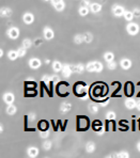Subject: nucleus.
Returning a JSON list of instances; mask_svg holds the SVG:
<instances>
[{
  "label": "nucleus",
  "mask_w": 140,
  "mask_h": 158,
  "mask_svg": "<svg viewBox=\"0 0 140 158\" xmlns=\"http://www.w3.org/2000/svg\"><path fill=\"white\" fill-rule=\"evenodd\" d=\"M43 38H44L45 41H51L55 38V31L51 27L49 26H45L43 28Z\"/></svg>",
  "instance_id": "20e7f679"
},
{
  "label": "nucleus",
  "mask_w": 140,
  "mask_h": 158,
  "mask_svg": "<svg viewBox=\"0 0 140 158\" xmlns=\"http://www.w3.org/2000/svg\"><path fill=\"white\" fill-rule=\"evenodd\" d=\"M119 64H120L121 69H124V71H128V69H130L133 66L132 60H130V58H126V57L122 58V59L120 60V62H119Z\"/></svg>",
  "instance_id": "6e6552de"
},
{
  "label": "nucleus",
  "mask_w": 140,
  "mask_h": 158,
  "mask_svg": "<svg viewBox=\"0 0 140 158\" xmlns=\"http://www.w3.org/2000/svg\"><path fill=\"white\" fill-rule=\"evenodd\" d=\"M94 40V35L92 34L91 32H85L83 33V42L86 43V44H91L92 42H93Z\"/></svg>",
  "instance_id": "b1692460"
},
{
  "label": "nucleus",
  "mask_w": 140,
  "mask_h": 158,
  "mask_svg": "<svg viewBox=\"0 0 140 158\" xmlns=\"http://www.w3.org/2000/svg\"><path fill=\"white\" fill-rule=\"evenodd\" d=\"M91 3H92L91 0H80V6H88V8H90Z\"/></svg>",
  "instance_id": "58836bf2"
},
{
  "label": "nucleus",
  "mask_w": 140,
  "mask_h": 158,
  "mask_svg": "<svg viewBox=\"0 0 140 158\" xmlns=\"http://www.w3.org/2000/svg\"><path fill=\"white\" fill-rule=\"evenodd\" d=\"M2 56H3V50H2V49H0V57L2 58Z\"/></svg>",
  "instance_id": "c03bdc74"
},
{
  "label": "nucleus",
  "mask_w": 140,
  "mask_h": 158,
  "mask_svg": "<svg viewBox=\"0 0 140 158\" xmlns=\"http://www.w3.org/2000/svg\"><path fill=\"white\" fill-rule=\"evenodd\" d=\"M17 112V107L14 105V104H11V105H6V113L8 116H14L16 114Z\"/></svg>",
  "instance_id": "aec40b11"
},
{
  "label": "nucleus",
  "mask_w": 140,
  "mask_h": 158,
  "mask_svg": "<svg viewBox=\"0 0 140 158\" xmlns=\"http://www.w3.org/2000/svg\"><path fill=\"white\" fill-rule=\"evenodd\" d=\"M106 119H107L108 121H114V120L117 119V113L114 111H108L107 113H106Z\"/></svg>",
  "instance_id": "72a5a7b5"
},
{
  "label": "nucleus",
  "mask_w": 140,
  "mask_h": 158,
  "mask_svg": "<svg viewBox=\"0 0 140 158\" xmlns=\"http://www.w3.org/2000/svg\"><path fill=\"white\" fill-rule=\"evenodd\" d=\"M136 109L140 111V98L136 99Z\"/></svg>",
  "instance_id": "a19ab883"
},
{
  "label": "nucleus",
  "mask_w": 140,
  "mask_h": 158,
  "mask_svg": "<svg viewBox=\"0 0 140 158\" xmlns=\"http://www.w3.org/2000/svg\"><path fill=\"white\" fill-rule=\"evenodd\" d=\"M53 6L57 12H63L65 10V8H66V4H65L64 0H62V1L58 2V3L53 4Z\"/></svg>",
  "instance_id": "412c9836"
},
{
  "label": "nucleus",
  "mask_w": 140,
  "mask_h": 158,
  "mask_svg": "<svg viewBox=\"0 0 140 158\" xmlns=\"http://www.w3.org/2000/svg\"><path fill=\"white\" fill-rule=\"evenodd\" d=\"M61 73H62V75L64 76V77H66V78L71 77L72 74H73V69H72V67H71V64H64Z\"/></svg>",
  "instance_id": "a211bd4d"
},
{
  "label": "nucleus",
  "mask_w": 140,
  "mask_h": 158,
  "mask_svg": "<svg viewBox=\"0 0 140 158\" xmlns=\"http://www.w3.org/2000/svg\"><path fill=\"white\" fill-rule=\"evenodd\" d=\"M90 13V9L88 8V6H80L79 8H78V14H79V16L81 17H86L88 16Z\"/></svg>",
  "instance_id": "5701e85b"
},
{
  "label": "nucleus",
  "mask_w": 140,
  "mask_h": 158,
  "mask_svg": "<svg viewBox=\"0 0 140 158\" xmlns=\"http://www.w3.org/2000/svg\"><path fill=\"white\" fill-rule=\"evenodd\" d=\"M75 91H76V94H77L79 97H81V98H86V97H87L88 88L86 87L83 83H77V85L75 87Z\"/></svg>",
  "instance_id": "423d86ee"
},
{
  "label": "nucleus",
  "mask_w": 140,
  "mask_h": 158,
  "mask_svg": "<svg viewBox=\"0 0 140 158\" xmlns=\"http://www.w3.org/2000/svg\"><path fill=\"white\" fill-rule=\"evenodd\" d=\"M85 150L88 154H93L96 150V144L93 141H88L85 145Z\"/></svg>",
  "instance_id": "dca6fc26"
},
{
  "label": "nucleus",
  "mask_w": 140,
  "mask_h": 158,
  "mask_svg": "<svg viewBox=\"0 0 140 158\" xmlns=\"http://www.w3.org/2000/svg\"><path fill=\"white\" fill-rule=\"evenodd\" d=\"M26 153H27V155H28V157H30V158H35V157L39 156L40 150H39V148H37V146L31 145V146H29V148H27Z\"/></svg>",
  "instance_id": "9b49d317"
},
{
  "label": "nucleus",
  "mask_w": 140,
  "mask_h": 158,
  "mask_svg": "<svg viewBox=\"0 0 140 158\" xmlns=\"http://www.w3.org/2000/svg\"><path fill=\"white\" fill-rule=\"evenodd\" d=\"M63 66H64V64L59 60H54L53 62H51V69H53V71L55 72V73H60V72H62Z\"/></svg>",
  "instance_id": "ddd939ff"
},
{
  "label": "nucleus",
  "mask_w": 140,
  "mask_h": 158,
  "mask_svg": "<svg viewBox=\"0 0 140 158\" xmlns=\"http://www.w3.org/2000/svg\"><path fill=\"white\" fill-rule=\"evenodd\" d=\"M42 64H43L42 60L38 57H32L28 61V65L31 69H39L42 66Z\"/></svg>",
  "instance_id": "39448f33"
},
{
  "label": "nucleus",
  "mask_w": 140,
  "mask_h": 158,
  "mask_svg": "<svg viewBox=\"0 0 140 158\" xmlns=\"http://www.w3.org/2000/svg\"><path fill=\"white\" fill-rule=\"evenodd\" d=\"M125 30L128 35H130V37H136L140 32V26L138 22H127V25L125 26Z\"/></svg>",
  "instance_id": "f257e3e1"
},
{
  "label": "nucleus",
  "mask_w": 140,
  "mask_h": 158,
  "mask_svg": "<svg viewBox=\"0 0 140 158\" xmlns=\"http://www.w3.org/2000/svg\"><path fill=\"white\" fill-rule=\"evenodd\" d=\"M45 63H46V64H48V63H50V60L46 59V61H45Z\"/></svg>",
  "instance_id": "a18cd8bd"
},
{
  "label": "nucleus",
  "mask_w": 140,
  "mask_h": 158,
  "mask_svg": "<svg viewBox=\"0 0 140 158\" xmlns=\"http://www.w3.org/2000/svg\"><path fill=\"white\" fill-rule=\"evenodd\" d=\"M114 157H117V158H130V153L127 151H120V152H117L116 154L111 155Z\"/></svg>",
  "instance_id": "c756f323"
},
{
  "label": "nucleus",
  "mask_w": 140,
  "mask_h": 158,
  "mask_svg": "<svg viewBox=\"0 0 140 158\" xmlns=\"http://www.w3.org/2000/svg\"><path fill=\"white\" fill-rule=\"evenodd\" d=\"M90 12L93 13V14H98L103 9V6L100 2H92L91 6H90Z\"/></svg>",
  "instance_id": "4468645a"
},
{
  "label": "nucleus",
  "mask_w": 140,
  "mask_h": 158,
  "mask_svg": "<svg viewBox=\"0 0 140 158\" xmlns=\"http://www.w3.org/2000/svg\"><path fill=\"white\" fill-rule=\"evenodd\" d=\"M123 18L127 22H133L135 18V16H134V14H133L132 10H125V13H124V15H123Z\"/></svg>",
  "instance_id": "bb28decb"
},
{
  "label": "nucleus",
  "mask_w": 140,
  "mask_h": 158,
  "mask_svg": "<svg viewBox=\"0 0 140 158\" xmlns=\"http://www.w3.org/2000/svg\"><path fill=\"white\" fill-rule=\"evenodd\" d=\"M42 148L44 151H50L51 148H53V142L50 141V140H44L42 143Z\"/></svg>",
  "instance_id": "7c9ffc66"
},
{
  "label": "nucleus",
  "mask_w": 140,
  "mask_h": 158,
  "mask_svg": "<svg viewBox=\"0 0 140 158\" xmlns=\"http://www.w3.org/2000/svg\"><path fill=\"white\" fill-rule=\"evenodd\" d=\"M124 106H125L126 109L128 110H133L136 108V99L132 98V97H128L124 101Z\"/></svg>",
  "instance_id": "2eb2a0df"
},
{
  "label": "nucleus",
  "mask_w": 140,
  "mask_h": 158,
  "mask_svg": "<svg viewBox=\"0 0 140 158\" xmlns=\"http://www.w3.org/2000/svg\"><path fill=\"white\" fill-rule=\"evenodd\" d=\"M132 12L134 14L135 18H140V8L139 6H134L132 9Z\"/></svg>",
  "instance_id": "c9c22d12"
},
{
  "label": "nucleus",
  "mask_w": 140,
  "mask_h": 158,
  "mask_svg": "<svg viewBox=\"0 0 140 158\" xmlns=\"http://www.w3.org/2000/svg\"><path fill=\"white\" fill-rule=\"evenodd\" d=\"M60 1H62V0H51V1H50V3H51V6H53V4L58 3V2H60Z\"/></svg>",
  "instance_id": "79ce46f5"
},
{
  "label": "nucleus",
  "mask_w": 140,
  "mask_h": 158,
  "mask_svg": "<svg viewBox=\"0 0 140 158\" xmlns=\"http://www.w3.org/2000/svg\"><path fill=\"white\" fill-rule=\"evenodd\" d=\"M2 99H3V101L6 105H11V104H14L15 95L12 92H6V93H3V95H2Z\"/></svg>",
  "instance_id": "9d476101"
},
{
  "label": "nucleus",
  "mask_w": 140,
  "mask_h": 158,
  "mask_svg": "<svg viewBox=\"0 0 140 158\" xmlns=\"http://www.w3.org/2000/svg\"><path fill=\"white\" fill-rule=\"evenodd\" d=\"M32 45H33V41L31 39H29V38H25V39L22 40V46H24L26 49L31 48V47H32Z\"/></svg>",
  "instance_id": "c85d7f7f"
},
{
  "label": "nucleus",
  "mask_w": 140,
  "mask_h": 158,
  "mask_svg": "<svg viewBox=\"0 0 140 158\" xmlns=\"http://www.w3.org/2000/svg\"><path fill=\"white\" fill-rule=\"evenodd\" d=\"M43 1H46V2H50L51 0H43Z\"/></svg>",
  "instance_id": "49530a36"
},
{
  "label": "nucleus",
  "mask_w": 140,
  "mask_h": 158,
  "mask_svg": "<svg viewBox=\"0 0 140 158\" xmlns=\"http://www.w3.org/2000/svg\"><path fill=\"white\" fill-rule=\"evenodd\" d=\"M22 20L25 25H32L35 20V16L31 12H25L22 16Z\"/></svg>",
  "instance_id": "0eeeda50"
},
{
  "label": "nucleus",
  "mask_w": 140,
  "mask_h": 158,
  "mask_svg": "<svg viewBox=\"0 0 140 158\" xmlns=\"http://www.w3.org/2000/svg\"><path fill=\"white\" fill-rule=\"evenodd\" d=\"M117 67H118V63H117L116 60L110 61V62L107 63V69L109 71H114V69H117Z\"/></svg>",
  "instance_id": "473e14b6"
},
{
  "label": "nucleus",
  "mask_w": 140,
  "mask_h": 158,
  "mask_svg": "<svg viewBox=\"0 0 140 158\" xmlns=\"http://www.w3.org/2000/svg\"><path fill=\"white\" fill-rule=\"evenodd\" d=\"M13 15V10L9 6H2L0 9V16L2 18H9Z\"/></svg>",
  "instance_id": "f8f14e48"
},
{
  "label": "nucleus",
  "mask_w": 140,
  "mask_h": 158,
  "mask_svg": "<svg viewBox=\"0 0 140 158\" xmlns=\"http://www.w3.org/2000/svg\"><path fill=\"white\" fill-rule=\"evenodd\" d=\"M136 148L138 150V152H140V141L137 142V144H136Z\"/></svg>",
  "instance_id": "37998d69"
},
{
  "label": "nucleus",
  "mask_w": 140,
  "mask_h": 158,
  "mask_svg": "<svg viewBox=\"0 0 140 158\" xmlns=\"http://www.w3.org/2000/svg\"><path fill=\"white\" fill-rule=\"evenodd\" d=\"M35 119H37V114H35L34 112H30V113L28 114V120H29V122L35 121Z\"/></svg>",
  "instance_id": "ea45409f"
},
{
  "label": "nucleus",
  "mask_w": 140,
  "mask_h": 158,
  "mask_svg": "<svg viewBox=\"0 0 140 158\" xmlns=\"http://www.w3.org/2000/svg\"><path fill=\"white\" fill-rule=\"evenodd\" d=\"M103 58H104V60L108 63V62H110V61H114V58H116V56H114V53H112V51H106V53H103Z\"/></svg>",
  "instance_id": "a878e982"
},
{
  "label": "nucleus",
  "mask_w": 140,
  "mask_h": 158,
  "mask_svg": "<svg viewBox=\"0 0 140 158\" xmlns=\"http://www.w3.org/2000/svg\"><path fill=\"white\" fill-rule=\"evenodd\" d=\"M71 67L73 69V73H78L81 74L86 71V65H83L82 63H77V64H71Z\"/></svg>",
  "instance_id": "f3484780"
},
{
  "label": "nucleus",
  "mask_w": 140,
  "mask_h": 158,
  "mask_svg": "<svg viewBox=\"0 0 140 158\" xmlns=\"http://www.w3.org/2000/svg\"><path fill=\"white\" fill-rule=\"evenodd\" d=\"M49 135H50V132H49L48 129H45V130H42V132H40V137L43 139H47L49 137Z\"/></svg>",
  "instance_id": "4c0bfd02"
},
{
  "label": "nucleus",
  "mask_w": 140,
  "mask_h": 158,
  "mask_svg": "<svg viewBox=\"0 0 140 158\" xmlns=\"http://www.w3.org/2000/svg\"><path fill=\"white\" fill-rule=\"evenodd\" d=\"M16 50H17V53H18V58H24L25 56L27 55V50H28V49H26L24 46H20Z\"/></svg>",
  "instance_id": "2f4dec72"
},
{
  "label": "nucleus",
  "mask_w": 140,
  "mask_h": 158,
  "mask_svg": "<svg viewBox=\"0 0 140 158\" xmlns=\"http://www.w3.org/2000/svg\"><path fill=\"white\" fill-rule=\"evenodd\" d=\"M88 111L91 114L98 113V111H100V106L95 103H90L89 105H88Z\"/></svg>",
  "instance_id": "6ab92c4d"
},
{
  "label": "nucleus",
  "mask_w": 140,
  "mask_h": 158,
  "mask_svg": "<svg viewBox=\"0 0 140 158\" xmlns=\"http://www.w3.org/2000/svg\"><path fill=\"white\" fill-rule=\"evenodd\" d=\"M93 129L95 130V132H98V135H103L104 134V127H103V125H102L101 122H98V121L94 122V124H93Z\"/></svg>",
  "instance_id": "393cba45"
},
{
  "label": "nucleus",
  "mask_w": 140,
  "mask_h": 158,
  "mask_svg": "<svg viewBox=\"0 0 140 158\" xmlns=\"http://www.w3.org/2000/svg\"><path fill=\"white\" fill-rule=\"evenodd\" d=\"M72 108H73V106H72V104L70 101H63V103H61L59 107V111L62 114H66L69 112H71Z\"/></svg>",
  "instance_id": "1a4fd4ad"
},
{
  "label": "nucleus",
  "mask_w": 140,
  "mask_h": 158,
  "mask_svg": "<svg viewBox=\"0 0 140 158\" xmlns=\"http://www.w3.org/2000/svg\"><path fill=\"white\" fill-rule=\"evenodd\" d=\"M6 57H8V59L10 61H15L18 58L17 50H15V49H10V50L8 51V53H6Z\"/></svg>",
  "instance_id": "4be33fe9"
},
{
  "label": "nucleus",
  "mask_w": 140,
  "mask_h": 158,
  "mask_svg": "<svg viewBox=\"0 0 140 158\" xmlns=\"http://www.w3.org/2000/svg\"><path fill=\"white\" fill-rule=\"evenodd\" d=\"M20 35V30L19 28L15 26H11L10 28L6 29V37L10 40H17Z\"/></svg>",
  "instance_id": "7ed1b4c3"
},
{
  "label": "nucleus",
  "mask_w": 140,
  "mask_h": 158,
  "mask_svg": "<svg viewBox=\"0 0 140 158\" xmlns=\"http://www.w3.org/2000/svg\"><path fill=\"white\" fill-rule=\"evenodd\" d=\"M73 42L75 43L76 45H80L82 44V43H85L83 42V33H77V34L74 35Z\"/></svg>",
  "instance_id": "cd10ccee"
},
{
  "label": "nucleus",
  "mask_w": 140,
  "mask_h": 158,
  "mask_svg": "<svg viewBox=\"0 0 140 158\" xmlns=\"http://www.w3.org/2000/svg\"><path fill=\"white\" fill-rule=\"evenodd\" d=\"M43 43H44V40H43L42 38H35V39L33 40V45H35V47L42 46Z\"/></svg>",
  "instance_id": "e433bc0d"
},
{
  "label": "nucleus",
  "mask_w": 140,
  "mask_h": 158,
  "mask_svg": "<svg viewBox=\"0 0 140 158\" xmlns=\"http://www.w3.org/2000/svg\"><path fill=\"white\" fill-rule=\"evenodd\" d=\"M111 13L114 17L120 18V17H123L124 13H125V8L119 3H114L111 6Z\"/></svg>",
  "instance_id": "f03ea898"
},
{
  "label": "nucleus",
  "mask_w": 140,
  "mask_h": 158,
  "mask_svg": "<svg viewBox=\"0 0 140 158\" xmlns=\"http://www.w3.org/2000/svg\"><path fill=\"white\" fill-rule=\"evenodd\" d=\"M78 127H79V128L88 127V120H86V118H80L79 119V123H78Z\"/></svg>",
  "instance_id": "f704fd0d"
}]
</instances>
